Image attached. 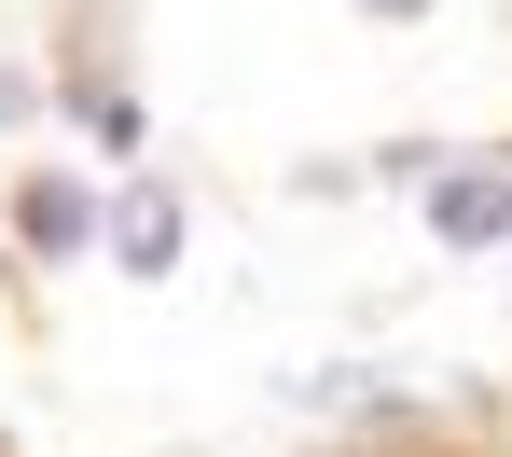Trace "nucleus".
Listing matches in <instances>:
<instances>
[{
    "label": "nucleus",
    "instance_id": "f03ea898",
    "mask_svg": "<svg viewBox=\"0 0 512 457\" xmlns=\"http://www.w3.org/2000/svg\"><path fill=\"white\" fill-rule=\"evenodd\" d=\"M14 222H28V250H42V264L97 250V194H84V181H28V194H14Z\"/></svg>",
    "mask_w": 512,
    "mask_h": 457
},
{
    "label": "nucleus",
    "instance_id": "39448f33",
    "mask_svg": "<svg viewBox=\"0 0 512 457\" xmlns=\"http://www.w3.org/2000/svg\"><path fill=\"white\" fill-rule=\"evenodd\" d=\"M374 14H388V28H402V14H429V0H374Z\"/></svg>",
    "mask_w": 512,
    "mask_h": 457
},
{
    "label": "nucleus",
    "instance_id": "20e7f679",
    "mask_svg": "<svg viewBox=\"0 0 512 457\" xmlns=\"http://www.w3.org/2000/svg\"><path fill=\"white\" fill-rule=\"evenodd\" d=\"M28 111H42V84H28V70H0V125H28Z\"/></svg>",
    "mask_w": 512,
    "mask_h": 457
},
{
    "label": "nucleus",
    "instance_id": "7ed1b4c3",
    "mask_svg": "<svg viewBox=\"0 0 512 457\" xmlns=\"http://www.w3.org/2000/svg\"><path fill=\"white\" fill-rule=\"evenodd\" d=\"M111 250H125V277H167L180 264V208L167 194H125V208H111Z\"/></svg>",
    "mask_w": 512,
    "mask_h": 457
},
{
    "label": "nucleus",
    "instance_id": "f257e3e1",
    "mask_svg": "<svg viewBox=\"0 0 512 457\" xmlns=\"http://www.w3.org/2000/svg\"><path fill=\"white\" fill-rule=\"evenodd\" d=\"M429 236L443 250H512V153H471L429 181Z\"/></svg>",
    "mask_w": 512,
    "mask_h": 457
}]
</instances>
